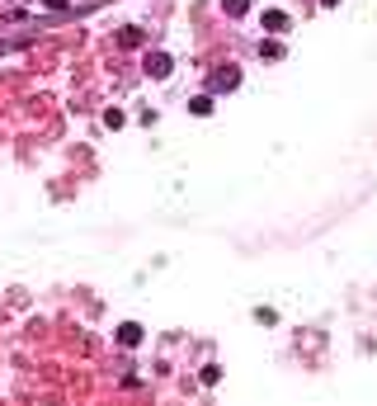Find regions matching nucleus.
<instances>
[{
    "instance_id": "nucleus-7",
    "label": "nucleus",
    "mask_w": 377,
    "mask_h": 406,
    "mask_svg": "<svg viewBox=\"0 0 377 406\" xmlns=\"http://www.w3.org/2000/svg\"><path fill=\"white\" fill-rule=\"evenodd\" d=\"M188 109H193V113H208V109H213V95H198V100H193Z\"/></svg>"
},
{
    "instance_id": "nucleus-3",
    "label": "nucleus",
    "mask_w": 377,
    "mask_h": 406,
    "mask_svg": "<svg viewBox=\"0 0 377 406\" xmlns=\"http://www.w3.org/2000/svg\"><path fill=\"white\" fill-rule=\"evenodd\" d=\"M118 345H142V326L123 322V326H118Z\"/></svg>"
},
{
    "instance_id": "nucleus-1",
    "label": "nucleus",
    "mask_w": 377,
    "mask_h": 406,
    "mask_svg": "<svg viewBox=\"0 0 377 406\" xmlns=\"http://www.w3.org/2000/svg\"><path fill=\"white\" fill-rule=\"evenodd\" d=\"M236 85H241V66H231V62H226V66H217V71H213V81H208V90H217V95H226V90H236Z\"/></svg>"
},
{
    "instance_id": "nucleus-4",
    "label": "nucleus",
    "mask_w": 377,
    "mask_h": 406,
    "mask_svg": "<svg viewBox=\"0 0 377 406\" xmlns=\"http://www.w3.org/2000/svg\"><path fill=\"white\" fill-rule=\"evenodd\" d=\"M264 28H269V33H283V28H288V15H283V10H264Z\"/></svg>"
},
{
    "instance_id": "nucleus-6",
    "label": "nucleus",
    "mask_w": 377,
    "mask_h": 406,
    "mask_svg": "<svg viewBox=\"0 0 377 406\" xmlns=\"http://www.w3.org/2000/svg\"><path fill=\"white\" fill-rule=\"evenodd\" d=\"M245 5H250V0H222V10H226V15H245Z\"/></svg>"
},
{
    "instance_id": "nucleus-5",
    "label": "nucleus",
    "mask_w": 377,
    "mask_h": 406,
    "mask_svg": "<svg viewBox=\"0 0 377 406\" xmlns=\"http://www.w3.org/2000/svg\"><path fill=\"white\" fill-rule=\"evenodd\" d=\"M118 43L123 48H142V28H118Z\"/></svg>"
},
{
    "instance_id": "nucleus-2",
    "label": "nucleus",
    "mask_w": 377,
    "mask_h": 406,
    "mask_svg": "<svg viewBox=\"0 0 377 406\" xmlns=\"http://www.w3.org/2000/svg\"><path fill=\"white\" fill-rule=\"evenodd\" d=\"M170 71H175V57L170 53H146V76L151 81H165Z\"/></svg>"
}]
</instances>
